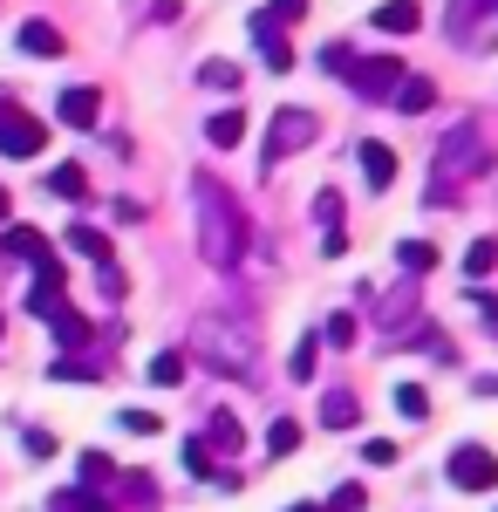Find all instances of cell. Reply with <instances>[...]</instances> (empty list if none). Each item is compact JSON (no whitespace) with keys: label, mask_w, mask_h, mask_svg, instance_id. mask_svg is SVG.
<instances>
[{"label":"cell","mask_w":498,"mask_h":512,"mask_svg":"<svg viewBox=\"0 0 498 512\" xmlns=\"http://www.w3.org/2000/svg\"><path fill=\"white\" fill-rule=\"evenodd\" d=\"M192 212H198V260L212 274H232L246 260V205L219 178H192Z\"/></svg>","instance_id":"cell-1"},{"label":"cell","mask_w":498,"mask_h":512,"mask_svg":"<svg viewBox=\"0 0 498 512\" xmlns=\"http://www.w3.org/2000/svg\"><path fill=\"white\" fill-rule=\"evenodd\" d=\"M485 171H492V137H485L478 123H451V130L437 137V158H430V178H437V185H430L423 198L444 205L464 178H485Z\"/></svg>","instance_id":"cell-2"},{"label":"cell","mask_w":498,"mask_h":512,"mask_svg":"<svg viewBox=\"0 0 498 512\" xmlns=\"http://www.w3.org/2000/svg\"><path fill=\"white\" fill-rule=\"evenodd\" d=\"M192 355L205 369H219V376H253V335L232 328V321H219V315L192 321Z\"/></svg>","instance_id":"cell-3"},{"label":"cell","mask_w":498,"mask_h":512,"mask_svg":"<svg viewBox=\"0 0 498 512\" xmlns=\"http://www.w3.org/2000/svg\"><path fill=\"white\" fill-rule=\"evenodd\" d=\"M314 137H321L314 110H280V117L267 123V151H260V164H267V171H280V164L294 158V151H307Z\"/></svg>","instance_id":"cell-4"},{"label":"cell","mask_w":498,"mask_h":512,"mask_svg":"<svg viewBox=\"0 0 498 512\" xmlns=\"http://www.w3.org/2000/svg\"><path fill=\"white\" fill-rule=\"evenodd\" d=\"M41 144H48V123H35L0 89V158H41Z\"/></svg>","instance_id":"cell-5"},{"label":"cell","mask_w":498,"mask_h":512,"mask_svg":"<svg viewBox=\"0 0 498 512\" xmlns=\"http://www.w3.org/2000/svg\"><path fill=\"white\" fill-rule=\"evenodd\" d=\"M444 28H451V41H464V48H492L498 41V0H451V7H444Z\"/></svg>","instance_id":"cell-6"},{"label":"cell","mask_w":498,"mask_h":512,"mask_svg":"<svg viewBox=\"0 0 498 512\" xmlns=\"http://www.w3.org/2000/svg\"><path fill=\"white\" fill-rule=\"evenodd\" d=\"M403 76H410V69L389 62V55H362V62H348V69H342V82L355 89V96H369V103H389V96L403 89Z\"/></svg>","instance_id":"cell-7"},{"label":"cell","mask_w":498,"mask_h":512,"mask_svg":"<svg viewBox=\"0 0 498 512\" xmlns=\"http://www.w3.org/2000/svg\"><path fill=\"white\" fill-rule=\"evenodd\" d=\"M7 253L35 267V287H55V294L69 287V274H62V260H55V246H48V239H41L35 226H7Z\"/></svg>","instance_id":"cell-8"},{"label":"cell","mask_w":498,"mask_h":512,"mask_svg":"<svg viewBox=\"0 0 498 512\" xmlns=\"http://www.w3.org/2000/svg\"><path fill=\"white\" fill-rule=\"evenodd\" d=\"M444 472H451V485H458V492H492V485H498V458L485 451V444H458Z\"/></svg>","instance_id":"cell-9"},{"label":"cell","mask_w":498,"mask_h":512,"mask_svg":"<svg viewBox=\"0 0 498 512\" xmlns=\"http://www.w3.org/2000/svg\"><path fill=\"white\" fill-rule=\"evenodd\" d=\"M55 117L69 123V130H96V117H103V96H96V89H62V96H55Z\"/></svg>","instance_id":"cell-10"},{"label":"cell","mask_w":498,"mask_h":512,"mask_svg":"<svg viewBox=\"0 0 498 512\" xmlns=\"http://www.w3.org/2000/svg\"><path fill=\"white\" fill-rule=\"evenodd\" d=\"M253 41H260V55H267V69H294V41H287V28L280 21H267V14H253Z\"/></svg>","instance_id":"cell-11"},{"label":"cell","mask_w":498,"mask_h":512,"mask_svg":"<svg viewBox=\"0 0 498 512\" xmlns=\"http://www.w3.org/2000/svg\"><path fill=\"white\" fill-rule=\"evenodd\" d=\"M355 158H362V171H369V185H376V192L396 185V151H389L383 137H362V151H355Z\"/></svg>","instance_id":"cell-12"},{"label":"cell","mask_w":498,"mask_h":512,"mask_svg":"<svg viewBox=\"0 0 498 512\" xmlns=\"http://www.w3.org/2000/svg\"><path fill=\"white\" fill-rule=\"evenodd\" d=\"M198 444H205V451H239V444H246V431H239V417H232V410H212V424H205V437H198Z\"/></svg>","instance_id":"cell-13"},{"label":"cell","mask_w":498,"mask_h":512,"mask_svg":"<svg viewBox=\"0 0 498 512\" xmlns=\"http://www.w3.org/2000/svg\"><path fill=\"white\" fill-rule=\"evenodd\" d=\"M417 21H423L417 0H383V7H376V28H383V35H417Z\"/></svg>","instance_id":"cell-14"},{"label":"cell","mask_w":498,"mask_h":512,"mask_svg":"<svg viewBox=\"0 0 498 512\" xmlns=\"http://www.w3.org/2000/svg\"><path fill=\"white\" fill-rule=\"evenodd\" d=\"M239 137H246V117H239V103H232V110H219V117H205V144H212V151H232Z\"/></svg>","instance_id":"cell-15"},{"label":"cell","mask_w":498,"mask_h":512,"mask_svg":"<svg viewBox=\"0 0 498 512\" xmlns=\"http://www.w3.org/2000/svg\"><path fill=\"white\" fill-rule=\"evenodd\" d=\"M321 424H328V431H355V424H362V403H355L348 390L321 396Z\"/></svg>","instance_id":"cell-16"},{"label":"cell","mask_w":498,"mask_h":512,"mask_svg":"<svg viewBox=\"0 0 498 512\" xmlns=\"http://www.w3.org/2000/svg\"><path fill=\"white\" fill-rule=\"evenodd\" d=\"M48 192L82 205V198H89V171H82V164H55V171H48Z\"/></svg>","instance_id":"cell-17"},{"label":"cell","mask_w":498,"mask_h":512,"mask_svg":"<svg viewBox=\"0 0 498 512\" xmlns=\"http://www.w3.org/2000/svg\"><path fill=\"white\" fill-rule=\"evenodd\" d=\"M437 103V82L430 76H403V89H396V110H410V117H423Z\"/></svg>","instance_id":"cell-18"},{"label":"cell","mask_w":498,"mask_h":512,"mask_svg":"<svg viewBox=\"0 0 498 512\" xmlns=\"http://www.w3.org/2000/svg\"><path fill=\"white\" fill-rule=\"evenodd\" d=\"M55 342L76 355V349H89V342H96V328H89V321H82L76 308H62V315H55Z\"/></svg>","instance_id":"cell-19"},{"label":"cell","mask_w":498,"mask_h":512,"mask_svg":"<svg viewBox=\"0 0 498 512\" xmlns=\"http://www.w3.org/2000/svg\"><path fill=\"white\" fill-rule=\"evenodd\" d=\"M21 48L28 55H62L69 41H62V28H48V21H21Z\"/></svg>","instance_id":"cell-20"},{"label":"cell","mask_w":498,"mask_h":512,"mask_svg":"<svg viewBox=\"0 0 498 512\" xmlns=\"http://www.w3.org/2000/svg\"><path fill=\"white\" fill-rule=\"evenodd\" d=\"M69 246H76L82 260H96V267H110L116 253H110V233H103V226H76V233H69Z\"/></svg>","instance_id":"cell-21"},{"label":"cell","mask_w":498,"mask_h":512,"mask_svg":"<svg viewBox=\"0 0 498 512\" xmlns=\"http://www.w3.org/2000/svg\"><path fill=\"white\" fill-rule=\"evenodd\" d=\"M48 506H55V512H116L110 499H103V492H89V485H76V492H55Z\"/></svg>","instance_id":"cell-22"},{"label":"cell","mask_w":498,"mask_h":512,"mask_svg":"<svg viewBox=\"0 0 498 512\" xmlns=\"http://www.w3.org/2000/svg\"><path fill=\"white\" fill-rule=\"evenodd\" d=\"M396 260H403V274H430V267H437V246H430V239H403Z\"/></svg>","instance_id":"cell-23"},{"label":"cell","mask_w":498,"mask_h":512,"mask_svg":"<svg viewBox=\"0 0 498 512\" xmlns=\"http://www.w3.org/2000/svg\"><path fill=\"white\" fill-rule=\"evenodd\" d=\"M492 267H498V239H471V246H464V274L485 280Z\"/></svg>","instance_id":"cell-24"},{"label":"cell","mask_w":498,"mask_h":512,"mask_svg":"<svg viewBox=\"0 0 498 512\" xmlns=\"http://www.w3.org/2000/svg\"><path fill=\"white\" fill-rule=\"evenodd\" d=\"M185 369H192L185 355H178V349H164V355L151 362V383H157V390H171V383H185Z\"/></svg>","instance_id":"cell-25"},{"label":"cell","mask_w":498,"mask_h":512,"mask_svg":"<svg viewBox=\"0 0 498 512\" xmlns=\"http://www.w3.org/2000/svg\"><path fill=\"white\" fill-rule=\"evenodd\" d=\"M267 444L280 451V458H294V451H301V424H294V417H273V424H267Z\"/></svg>","instance_id":"cell-26"},{"label":"cell","mask_w":498,"mask_h":512,"mask_svg":"<svg viewBox=\"0 0 498 512\" xmlns=\"http://www.w3.org/2000/svg\"><path fill=\"white\" fill-rule=\"evenodd\" d=\"M403 321H417V294H410V287H403V294H389V301H383V328H389V335H396Z\"/></svg>","instance_id":"cell-27"},{"label":"cell","mask_w":498,"mask_h":512,"mask_svg":"<svg viewBox=\"0 0 498 512\" xmlns=\"http://www.w3.org/2000/svg\"><path fill=\"white\" fill-rule=\"evenodd\" d=\"M396 410H403L410 424H423V417H430V390H423V383H403V390H396Z\"/></svg>","instance_id":"cell-28"},{"label":"cell","mask_w":498,"mask_h":512,"mask_svg":"<svg viewBox=\"0 0 498 512\" xmlns=\"http://www.w3.org/2000/svg\"><path fill=\"white\" fill-rule=\"evenodd\" d=\"M239 76H246V69H232V62H205V69H198L205 89H232V96H239Z\"/></svg>","instance_id":"cell-29"},{"label":"cell","mask_w":498,"mask_h":512,"mask_svg":"<svg viewBox=\"0 0 498 512\" xmlns=\"http://www.w3.org/2000/svg\"><path fill=\"white\" fill-rule=\"evenodd\" d=\"M321 342H328V349H355V315H328Z\"/></svg>","instance_id":"cell-30"},{"label":"cell","mask_w":498,"mask_h":512,"mask_svg":"<svg viewBox=\"0 0 498 512\" xmlns=\"http://www.w3.org/2000/svg\"><path fill=\"white\" fill-rule=\"evenodd\" d=\"M314 219H321L328 233H342V192H321V198H314Z\"/></svg>","instance_id":"cell-31"},{"label":"cell","mask_w":498,"mask_h":512,"mask_svg":"<svg viewBox=\"0 0 498 512\" xmlns=\"http://www.w3.org/2000/svg\"><path fill=\"white\" fill-rule=\"evenodd\" d=\"M307 14V0H267V21H280V28H294Z\"/></svg>","instance_id":"cell-32"},{"label":"cell","mask_w":498,"mask_h":512,"mask_svg":"<svg viewBox=\"0 0 498 512\" xmlns=\"http://www.w3.org/2000/svg\"><path fill=\"white\" fill-rule=\"evenodd\" d=\"M362 506H369V492H362V485H342V492L328 499V512H362Z\"/></svg>","instance_id":"cell-33"},{"label":"cell","mask_w":498,"mask_h":512,"mask_svg":"<svg viewBox=\"0 0 498 512\" xmlns=\"http://www.w3.org/2000/svg\"><path fill=\"white\" fill-rule=\"evenodd\" d=\"M96 287H103V301H123V294H130L123 274H116V260H110V267H96Z\"/></svg>","instance_id":"cell-34"},{"label":"cell","mask_w":498,"mask_h":512,"mask_svg":"<svg viewBox=\"0 0 498 512\" xmlns=\"http://www.w3.org/2000/svg\"><path fill=\"white\" fill-rule=\"evenodd\" d=\"M82 478H89V492H96V485H110V458H103V451H89V458H82Z\"/></svg>","instance_id":"cell-35"},{"label":"cell","mask_w":498,"mask_h":512,"mask_svg":"<svg viewBox=\"0 0 498 512\" xmlns=\"http://www.w3.org/2000/svg\"><path fill=\"white\" fill-rule=\"evenodd\" d=\"M123 431L130 437H157V417L151 410H123Z\"/></svg>","instance_id":"cell-36"},{"label":"cell","mask_w":498,"mask_h":512,"mask_svg":"<svg viewBox=\"0 0 498 512\" xmlns=\"http://www.w3.org/2000/svg\"><path fill=\"white\" fill-rule=\"evenodd\" d=\"M321 62H328V69H335V76H342L348 62H355V48H348V41H328V48H321Z\"/></svg>","instance_id":"cell-37"},{"label":"cell","mask_w":498,"mask_h":512,"mask_svg":"<svg viewBox=\"0 0 498 512\" xmlns=\"http://www.w3.org/2000/svg\"><path fill=\"white\" fill-rule=\"evenodd\" d=\"M362 458H369V465H396V444H389V437H369Z\"/></svg>","instance_id":"cell-38"},{"label":"cell","mask_w":498,"mask_h":512,"mask_svg":"<svg viewBox=\"0 0 498 512\" xmlns=\"http://www.w3.org/2000/svg\"><path fill=\"white\" fill-rule=\"evenodd\" d=\"M185 465H192L198 478H212V451H205V444H198V437H192V444H185Z\"/></svg>","instance_id":"cell-39"},{"label":"cell","mask_w":498,"mask_h":512,"mask_svg":"<svg viewBox=\"0 0 498 512\" xmlns=\"http://www.w3.org/2000/svg\"><path fill=\"white\" fill-rule=\"evenodd\" d=\"M287 369H294V383H307V376H314V342H301V349H294V362H287Z\"/></svg>","instance_id":"cell-40"},{"label":"cell","mask_w":498,"mask_h":512,"mask_svg":"<svg viewBox=\"0 0 498 512\" xmlns=\"http://www.w3.org/2000/svg\"><path fill=\"white\" fill-rule=\"evenodd\" d=\"M28 458H55V437H48V431H28Z\"/></svg>","instance_id":"cell-41"},{"label":"cell","mask_w":498,"mask_h":512,"mask_svg":"<svg viewBox=\"0 0 498 512\" xmlns=\"http://www.w3.org/2000/svg\"><path fill=\"white\" fill-rule=\"evenodd\" d=\"M178 14H185V0H157L151 7V21H178Z\"/></svg>","instance_id":"cell-42"},{"label":"cell","mask_w":498,"mask_h":512,"mask_svg":"<svg viewBox=\"0 0 498 512\" xmlns=\"http://www.w3.org/2000/svg\"><path fill=\"white\" fill-rule=\"evenodd\" d=\"M287 512H328V506H287Z\"/></svg>","instance_id":"cell-43"},{"label":"cell","mask_w":498,"mask_h":512,"mask_svg":"<svg viewBox=\"0 0 498 512\" xmlns=\"http://www.w3.org/2000/svg\"><path fill=\"white\" fill-rule=\"evenodd\" d=\"M0 219H7V192H0Z\"/></svg>","instance_id":"cell-44"}]
</instances>
